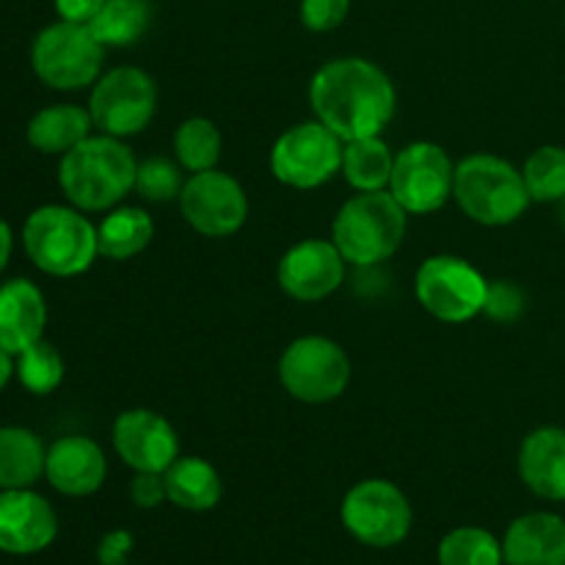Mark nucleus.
I'll list each match as a JSON object with an SVG mask.
<instances>
[{
    "label": "nucleus",
    "instance_id": "dca6fc26",
    "mask_svg": "<svg viewBox=\"0 0 565 565\" xmlns=\"http://www.w3.org/2000/svg\"><path fill=\"white\" fill-rule=\"evenodd\" d=\"M58 533L53 505L31 489L0 491V552L36 555L47 550Z\"/></svg>",
    "mask_w": 565,
    "mask_h": 565
},
{
    "label": "nucleus",
    "instance_id": "5701e85b",
    "mask_svg": "<svg viewBox=\"0 0 565 565\" xmlns=\"http://www.w3.org/2000/svg\"><path fill=\"white\" fill-rule=\"evenodd\" d=\"M169 502L182 511H210L218 505L224 486L218 469L204 458H177L163 472Z\"/></svg>",
    "mask_w": 565,
    "mask_h": 565
},
{
    "label": "nucleus",
    "instance_id": "9d476101",
    "mask_svg": "<svg viewBox=\"0 0 565 565\" xmlns=\"http://www.w3.org/2000/svg\"><path fill=\"white\" fill-rule=\"evenodd\" d=\"M158 108V86L138 66H116L99 75L88 97L94 127L105 136L127 138L141 132Z\"/></svg>",
    "mask_w": 565,
    "mask_h": 565
},
{
    "label": "nucleus",
    "instance_id": "c9c22d12",
    "mask_svg": "<svg viewBox=\"0 0 565 565\" xmlns=\"http://www.w3.org/2000/svg\"><path fill=\"white\" fill-rule=\"evenodd\" d=\"M103 3L105 0H53L61 20L81 22V25H88L97 17V11L103 9Z\"/></svg>",
    "mask_w": 565,
    "mask_h": 565
},
{
    "label": "nucleus",
    "instance_id": "b1692460",
    "mask_svg": "<svg viewBox=\"0 0 565 565\" xmlns=\"http://www.w3.org/2000/svg\"><path fill=\"white\" fill-rule=\"evenodd\" d=\"M152 237L154 224L152 215H149L147 210L119 207L114 210V213L105 215L103 224L97 226L99 257L125 263V259L138 257V254L152 243Z\"/></svg>",
    "mask_w": 565,
    "mask_h": 565
},
{
    "label": "nucleus",
    "instance_id": "f704fd0d",
    "mask_svg": "<svg viewBox=\"0 0 565 565\" xmlns=\"http://www.w3.org/2000/svg\"><path fill=\"white\" fill-rule=\"evenodd\" d=\"M132 535L127 530H114V533H105L99 539L97 546V563L99 565H125L127 555L132 552Z\"/></svg>",
    "mask_w": 565,
    "mask_h": 565
},
{
    "label": "nucleus",
    "instance_id": "58836bf2",
    "mask_svg": "<svg viewBox=\"0 0 565 565\" xmlns=\"http://www.w3.org/2000/svg\"><path fill=\"white\" fill-rule=\"evenodd\" d=\"M557 204H561V221H563V226H565V196Z\"/></svg>",
    "mask_w": 565,
    "mask_h": 565
},
{
    "label": "nucleus",
    "instance_id": "7c9ffc66",
    "mask_svg": "<svg viewBox=\"0 0 565 565\" xmlns=\"http://www.w3.org/2000/svg\"><path fill=\"white\" fill-rule=\"evenodd\" d=\"M182 185H185V180H182L180 169H177L171 160L149 158L143 160V163H138L136 191L141 193L147 202H174V199H180Z\"/></svg>",
    "mask_w": 565,
    "mask_h": 565
},
{
    "label": "nucleus",
    "instance_id": "7ed1b4c3",
    "mask_svg": "<svg viewBox=\"0 0 565 565\" xmlns=\"http://www.w3.org/2000/svg\"><path fill=\"white\" fill-rule=\"evenodd\" d=\"M22 248L42 274L70 279L86 274L97 259V226L83 210L44 204L22 224Z\"/></svg>",
    "mask_w": 565,
    "mask_h": 565
},
{
    "label": "nucleus",
    "instance_id": "6ab92c4d",
    "mask_svg": "<svg viewBox=\"0 0 565 565\" xmlns=\"http://www.w3.org/2000/svg\"><path fill=\"white\" fill-rule=\"evenodd\" d=\"M508 565H565V519L527 513L508 527L502 541Z\"/></svg>",
    "mask_w": 565,
    "mask_h": 565
},
{
    "label": "nucleus",
    "instance_id": "f03ea898",
    "mask_svg": "<svg viewBox=\"0 0 565 565\" xmlns=\"http://www.w3.org/2000/svg\"><path fill=\"white\" fill-rule=\"evenodd\" d=\"M138 163L130 149L114 136H88L58 163V185L72 207L103 213L116 207L136 188Z\"/></svg>",
    "mask_w": 565,
    "mask_h": 565
},
{
    "label": "nucleus",
    "instance_id": "bb28decb",
    "mask_svg": "<svg viewBox=\"0 0 565 565\" xmlns=\"http://www.w3.org/2000/svg\"><path fill=\"white\" fill-rule=\"evenodd\" d=\"M221 147H224V141H221L218 127L204 116H191L174 132L177 163L193 174L215 169L221 160Z\"/></svg>",
    "mask_w": 565,
    "mask_h": 565
},
{
    "label": "nucleus",
    "instance_id": "20e7f679",
    "mask_svg": "<svg viewBox=\"0 0 565 565\" xmlns=\"http://www.w3.org/2000/svg\"><path fill=\"white\" fill-rule=\"evenodd\" d=\"M406 226L408 213L390 191H367L342 204L331 226V241L345 263L373 268L401 248Z\"/></svg>",
    "mask_w": 565,
    "mask_h": 565
},
{
    "label": "nucleus",
    "instance_id": "2eb2a0df",
    "mask_svg": "<svg viewBox=\"0 0 565 565\" xmlns=\"http://www.w3.org/2000/svg\"><path fill=\"white\" fill-rule=\"evenodd\" d=\"M345 257L334 241H301L281 257L279 270V287L290 298L303 303H315L329 298L331 292L340 290L345 281Z\"/></svg>",
    "mask_w": 565,
    "mask_h": 565
},
{
    "label": "nucleus",
    "instance_id": "aec40b11",
    "mask_svg": "<svg viewBox=\"0 0 565 565\" xmlns=\"http://www.w3.org/2000/svg\"><path fill=\"white\" fill-rule=\"evenodd\" d=\"M519 475L533 494L552 502H565V430H533L519 450Z\"/></svg>",
    "mask_w": 565,
    "mask_h": 565
},
{
    "label": "nucleus",
    "instance_id": "a878e982",
    "mask_svg": "<svg viewBox=\"0 0 565 565\" xmlns=\"http://www.w3.org/2000/svg\"><path fill=\"white\" fill-rule=\"evenodd\" d=\"M152 22L149 0H105L88 28L105 47H127L136 44Z\"/></svg>",
    "mask_w": 565,
    "mask_h": 565
},
{
    "label": "nucleus",
    "instance_id": "c756f323",
    "mask_svg": "<svg viewBox=\"0 0 565 565\" xmlns=\"http://www.w3.org/2000/svg\"><path fill=\"white\" fill-rule=\"evenodd\" d=\"M522 177L533 202H561L565 196V149H535L524 163Z\"/></svg>",
    "mask_w": 565,
    "mask_h": 565
},
{
    "label": "nucleus",
    "instance_id": "c85d7f7f",
    "mask_svg": "<svg viewBox=\"0 0 565 565\" xmlns=\"http://www.w3.org/2000/svg\"><path fill=\"white\" fill-rule=\"evenodd\" d=\"M502 544L480 527H458L439 544L441 565H502Z\"/></svg>",
    "mask_w": 565,
    "mask_h": 565
},
{
    "label": "nucleus",
    "instance_id": "e433bc0d",
    "mask_svg": "<svg viewBox=\"0 0 565 565\" xmlns=\"http://www.w3.org/2000/svg\"><path fill=\"white\" fill-rule=\"evenodd\" d=\"M11 252H14V235H11V226L0 218V274H3L6 265H9Z\"/></svg>",
    "mask_w": 565,
    "mask_h": 565
},
{
    "label": "nucleus",
    "instance_id": "f8f14e48",
    "mask_svg": "<svg viewBox=\"0 0 565 565\" xmlns=\"http://www.w3.org/2000/svg\"><path fill=\"white\" fill-rule=\"evenodd\" d=\"M456 163L450 154L430 141L408 143L395 154V169L386 191L401 202L408 215H428L445 207L452 196Z\"/></svg>",
    "mask_w": 565,
    "mask_h": 565
},
{
    "label": "nucleus",
    "instance_id": "423d86ee",
    "mask_svg": "<svg viewBox=\"0 0 565 565\" xmlns=\"http://www.w3.org/2000/svg\"><path fill=\"white\" fill-rule=\"evenodd\" d=\"M105 44L81 22L58 20L42 28L31 44V66L39 81L58 92H77L99 81Z\"/></svg>",
    "mask_w": 565,
    "mask_h": 565
},
{
    "label": "nucleus",
    "instance_id": "a211bd4d",
    "mask_svg": "<svg viewBox=\"0 0 565 565\" xmlns=\"http://www.w3.org/2000/svg\"><path fill=\"white\" fill-rule=\"evenodd\" d=\"M47 301L31 279H9L0 285V348L20 356L33 342L44 340Z\"/></svg>",
    "mask_w": 565,
    "mask_h": 565
},
{
    "label": "nucleus",
    "instance_id": "0eeeda50",
    "mask_svg": "<svg viewBox=\"0 0 565 565\" xmlns=\"http://www.w3.org/2000/svg\"><path fill=\"white\" fill-rule=\"evenodd\" d=\"M279 381L296 401L331 403L351 384V359L329 337H298L281 353Z\"/></svg>",
    "mask_w": 565,
    "mask_h": 565
},
{
    "label": "nucleus",
    "instance_id": "4c0bfd02",
    "mask_svg": "<svg viewBox=\"0 0 565 565\" xmlns=\"http://www.w3.org/2000/svg\"><path fill=\"white\" fill-rule=\"evenodd\" d=\"M11 375H14V356L0 348V392L6 390V384L11 381Z\"/></svg>",
    "mask_w": 565,
    "mask_h": 565
},
{
    "label": "nucleus",
    "instance_id": "ddd939ff",
    "mask_svg": "<svg viewBox=\"0 0 565 565\" xmlns=\"http://www.w3.org/2000/svg\"><path fill=\"white\" fill-rule=\"evenodd\" d=\"M182 218L204 237H230L246 224L248 199L241 182L224 171L191 174L180 193Z\"/></svg>",
    "mask_w": 565,
    "mask_h": 565
},
{
    "label": "nucleus",
    "instance_id": "6e6552de",
    "mask_svg": "<svg viewBox=\"0 0 565 565\" xmlns=\"http://www.w3.org/2000/svg\"><path fill=\"white\" fill-rule=\"evenodd\" d=\"M414 292L425 312L441 323H467L483 312L489 281L467 259L439 254L419 265Z\"/></svg>",
    "mask_w": 565,
    "mask_h": 565
},
{
    "label": "nucleus",
    "instance_id": "412c9836",
    "mask_svg": "<svg viewBox=\"0 0 565 565\" xmlns=\"http://www.w3.org/2000/svg\"><path fill=\"white\" fill-rule=\"evenodd\" d=\"M94 130V121L88 108L81 105H50L28 121L25 138L36 152L42 154H66L77 143L86 141Z\"/></svg>",
    "mask_w": 565,
    "mask_h": 565
},
{
    "label": "nucleus",
    "instance_id": "2f4dec72",
    "mask_svg": "<svg viewBox=\"0 0 565 565\" xmlns=\"http://www.w3.org/2000/svg\"><path fill=\"white\" fill-rule=\"evenodd\" d=\"M524 303H527L524 301V292L513 281H494V285L489 281L483 312L491 320H500V323H513V320L522 318Z\"/></svg>",
    "mask_w": 565,
    "mask_h": 565
},
{
    "label": "nucleus",
    "instance_id": "72a5a7b5",
    "mask_svg": "<svg viewBox=\"0 0 565 565\" xmlns=\"http://www.w3.org/2000/svg\"><path fill=\"white\" fill-rule=\"evenodd\" d=\"M130 497L138 508H158L169 500L163 472H136L130 483Z\"/></svg>",
    "mask_w": 565,
    "mask_h": 565
},
{
    "label": "nucleus",
    "instance_id": "4468645a",
    "mask_svg": "<svg viewBox=\"0 0 565 565\" xmlns=\"http://www.w3.org/2000/svg\"><path fill=\"white\" fill-rule=\"evenodd\" d=\"M114 450L136 472H166L180 458V439L163 414L130 408L114 423Z\"/></svg>",
    "mask_w": 565,
    "mask_h": 565
},
{
    "label": "nucleus",
    "instance_id": "4be33fe9",
    "mask_svg": "<svg viewBox=\"0 0 565 565\" xmlns=\"http://www.w3.org/2000/svg\"><path fill=\"white\" fill-rule=\"evenodd\" d=\"M47 447L33 430L20 425L0 428V491L31 489L44 475Z\"/></svg>",
    "mask_w": 565,
    "mask_h": 565
},
{
    "label": "nucleus",
    "instance_id": "39448f33",
    "mask_svg": "<svg viewBox=\"0 0 565 565\" xmlns=\"http://www.w3.org/2000/svg\"><path fill=\"white\" fill-rule=\"evenodd\" d=\"M452 199L463 215L483 226H505L530 207V191L516 166L497 154H469L456 166Z\"/></svg>",
    "mask_w": 565,
    "mask_h": 565
},
{
    "label": "nucleus",
    "instance_id": "cd10ccee",
    "mask_svg": "<svg viewBox=\"0 0 565 565\" xmlns=\"http://www.w3.org/2000/svg\"><path fill=\"white\" fill-rule=\"evenodd\" d=\"M14 375L20 379L22 390L31 395H50L64 381V359L58 348L50 345L47 340H39L14 356Z\"/></svg>",
    "mask_w": 565,
    "mask_h": 565
},
{
    "label": "nucleus",
    "instance_id": "473e14b6",
    "mask_svg": "<svg viewBox=\"0 0 565 565\" xmlns=\"http://www.w3.org/2000/svg\"><path fill=\"white\" fill-rule=\"evenodd\" d=\"M348 11H351V0H301V22L315 33L340 28Z\"/></svg>",
    "mask_w": 565,
    "mask_h": 565
},
{
    "label": "nucleus",
    "instance_id": "393cba45",
    "mask_svg": "<svg viewBox=\"0 0 565 565\" xmlns=\"http://www.w3.org/2000/svg\"><path fill=\"white\" fill-rule=\"evenodd\" d=\"M392 169H395V154H392L390 143L381 136L345 141L340 171L348 185L356 188L359 193L386 191L392 180Z\"/></svg>",
    "mask_w": 565,
    "mask_h": 565
},
{
    "label": "nucleus",
    "instance_id": "1a4fd4ad",
    "mask_svg": "<svg viewBox=\"0 0 565 565\" xmlns=\"http://www.w3.org/2000/svg\"><path fill=\"white\" fill-rule=\"evenodd\" d=\"M342 141L323 121H301L276 138L270 149V171L287 188L312 191L342 169Z\"/></svg>",
    "mask_w": 565,
    "mask_h": 565
},
{
    "label": "nucleus",
    "instance_id": "f257e3e1",
    "mask_svg": "<svg viewBox=\"0 0 565 565\" xmlns=\"http://www.w3.org/2000/svg\"><path fill=\"white\" fill-rule=\"evenodd\" d=\"M315 116L342 141L381 136L395 116L397 94L379 64L367 58H334L309 83Z\"/></svg>",
    "mask_w": 565,
    "mask_h": 565
},
{
    "label": "nucleus",
    "instance_id": "f3484780",
    "mask_svg": "<svg viewBox=\"0 0 565 565\" xmlns=\"http://www.w3.org/2000/svg\"><path fill=\"white\" fill-rule=\"evenodd\" d=\"M44 478L64 497L94 494L108 478L103 447L88 436H64L53 447H47Z\"/></svg>",
    "mask_w": 565,
    "mask_h": 565
},
{
    "label": "nucleus",
    "instance_id": "9b49d317",
    "mask_svg": "<svg viewBox=\"0 0 565 565\" xmlns=\"http://www.w3.org/2000/svg\"><path fill=\"white\" fill-rule=\"evenodd\" d=\"M342 524L362 544L390 550L406 541L412 530V505L390 480H362L345 494L340 508Z\"/></svg>",
    "mask_w": 565,
    "mask_h": 565
}]
</instances>
